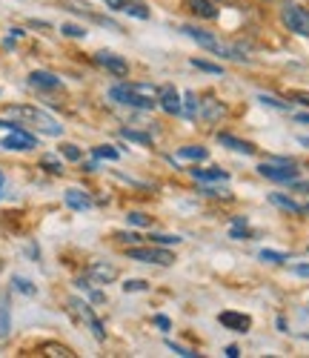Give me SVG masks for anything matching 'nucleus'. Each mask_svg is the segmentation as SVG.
<instances>
[{
	"label": "nucleus",
	"mask_w": 309,
	"mask_h": 358,
	"mask_svg": "<svg viewBox=\"0 0 309 358\" xmlns=\"http://www.w3.org/2000/svg\"><path fill=\"white\" fill-rule=\"evenodd\" d=\"M195 69H201V72H209V75H224V69L218 66V64H209V61H198V57H192L189 61Z\"/></svg>",
	"instance_id": "obj_23"
},
{
	"label": "nucleus",
	"mask_w": 309,
	"mask_h": 358,
	"mask_svg": "<svg viewBox=\"0 0 309 358\" xmlns=\"http://www.w3.org/2000/svg\"><path fill=\"white\" fill-rule=\"evenodd\" d=\"M0 195H3V172H0Z\"/></svg>",
	"instance_id": "obj_45"
},
{
	"label": "nucleus",
	"mask_w": 309,
	"mask_h": 358,
	"mask_svg": "<svg viewBox=\"0 0 309 358\" xmlns=\"http://www.w3.org/2000/svg\"><path fill=\"white\" fill-rule=\"evenodd\" d=\"M127 221H129L132 227H149V218H146V215H141V213H129V215H127Z\"/></svg>",
	"instance_id": "obj_36"
},
{
	"label": "nucleus",
	"mask_w": 309,
	"mask_h": 358,
	"mask_svg": "<svg viewBox=\"0 0 309 358\" xmlns=\"http://www.w3.org/2000/svg\"><path fill=\"white\" fill-rule=\"evenodd\" d=\"M29 83L35 89H60V78L52 72H32L29 75Z\"/></svg>",
	"instance_id": "obj_13"
},
{
	"label": "nucleus",
	"mask_w": 309,
	"mask_h": 358,
	"mask_svg": "<svg viewBox=\"0 0 309 358\" xmlns=\"http://www.w3.org/2000/svg\"><path fill=\"white\" fill-rule=\"evenodd\" d=\"M178 155L187 158V161H206V158H209V152H206L203 146H183Z\"/></svg>",
	"instance_id": "obj_20"
},
{
	"label": "nucleus",
	"mask_w": 309,
	"mask_h": 358,
	"mask_svg": "<svg viewBox=\"0 0 309 358\" xmlns=\"http://www.w3.org/2000/svg\"><path fill=\"white\" fill-rule=\"evenodd\" d=\"M66 206L83 213V210H89V206H92V198L86 192H80V189H66Z\"/></svg>",
	"instance_id": "obj_16"
},
{
	"label": "nucleus",
	"mask_w": 309,
	"mask_h": 358,
	"mask_svg": "<svg viewBox=\"0 0 309 358\" xmlns=\"http://www.w3.org/2000/svg\"><path fill=\"white\" fill-rule=\"evenodd\" d=\"M95 158H106V161H117V149H112V146H95Z\"/></svg>",
	"instance_id": "obj_32"
},
{
	"label": "nucleus",
	"mask_w": 309,
	"mask_h": 358,
	"mask_svg": "<svg viewBox=\"0 0 309 358\" xmlns=\"http://www.w3.org/2000/svg\"><path fill=\"white\" fill-rule=\"evenodd\" d=\"M127 255H129L132 261L161 264V266H169V264L175 261V255H172V252H166V250H161L158 244H154V247H129V250H127Z\"/></svg>",
	"instance_id": "obj_6"
},
{
	"label": "nucleus",
	"mask_w": 309,
	"mask_h": 358,
	"mask_svg": "<svg viewBox=\"0 0 309 358\" xmlns=\"http://www.w3.org/2000/svg\"><path fill=\"white\" fill-rule=\"evenodd\" d=\"M117 241H123V244H135V241H141V238H138L135 232H117Z\"/></svg>",
	"instance_id": "obj_38"
},
{
	"label": "nucleus",
	"mask_w": 309,
	"mask_h": 358,
	"mask_svg": "<svg viewBox=\"0 0 309 358\" xmlns=\"http://www.w3.org/2000/svg\"><path fill=\"white\" fill-rule=\"evenodd\" d=\"M12 284H15V289H20L23 295H35V292H38V287H35L32 281H26V278H20V275H15Z\"/></svg>",
	"instance_id": "obj_25"
},
{
	"label": "nucleus",
	"mask_w": 309,
	"mask_h": 358,
	"mask_svg": "<svg viewBox=\"0 0 309 358\" xmlns=\"http://www.w3.org/2000/svg\"><path fill=\"white\" fill-rule=\"evenodd\" d=\"M189 9H192L198 17H206V20L218 17V9H215L212 0H189Z\"/></svg>",
	"instance_id": "obj_15"
},
{
	"label": "nucleus",
	"mask_w": 309,
	"mask_h": 358,
	"mask_svg": "<svg viewBox=\"0 0 309 358\" xmlns=\"http://www.w3.org/2000/svg\"><path fill=\"white\" fill-rule=\"evenodd\" d=\"M154 324H158V327H161V330H169V327H172L166 315H158V318H154Z\"/></svg>",
	"instance_id": "obj_41"
},
{
	"label": "nucleus",
	"mask_w": 309,
	"mask_h": 358,
	"mask_svg": "<svg viewBox=\"0 0 309 358\" xmlns=\"http://www.w3.org/2000/svg\"><path fill=\"white\" fill-rule=\"evenodd\" d=\"M281 20H284V26L289 29V32H295V35H301V38H309V9H303V6H284L281 9Z\"/></svg>",
	"instance_id": "obj_4"
},
{
	"label": "nucleus",
	"mask_w": 309,
	"mask_h": 358,
	"mask_svg": "<svg viewBox=\"0 0 309 358\" xmlns=\"http://www.w3.org/2000/svg\"><path fill=\"white\" fill-rule=\"evenodd\" d=\"M258 172L264 178H269V181H275V184H292V181H298V169H295L292 161H266V164L258 166Z\"/></svg>",
	"instance_id": "obj_3"
},
{
	"label": "nucleus",
	"mask_w": 309,
	"mask_h": 358,
	"mask_svg": "<svg viewBox=\"0 0 309 358\" xmlns=\"http://www.w3.org/2000/svg\"><path fill=\"white\" fill-rule=\"evenodd\" d=\"M158 103L166 115H180L183 112V103H180V95L175 92V86H164L158 89Z\"/></svg>",
	"instance_id": "obj_11"
},
{
	"label": "nucleus",
	"mask_w": 309,
	"mask_h": 358,
	"mask_svg": "<svg viewBox=\"0 0 309 358\" xmlns=\"http://www.w3.org/2000/svg\"><path fill=\"white\" fill-rule=\"evenodd\" d=\"M78 289H83V292L92 298V301H95V304H103V301H106V295H103L101 289L92 287V281H89V278H78Z\"/></svg>",
	"instance_id": "obj_19"
},
{
	"label": "nucleus",
	"mask_w": 309,
	"mask_h": 358,
	"mask_svg": "<svg viewBox=\"0 0 309 358\" xmlns=\"http://www.w3.org/2000/svg\"><path fill=\"white\" fill-rule=\"evenodd\" d=\"M9 333V301L0 298V336Z\"/></svg>",
	"instance_id": "obj_22"
},
{
	"label": "nucleus",
	"mask_w": 309,
	"mask_h": 358,
	"mask_svg": "<svg viewBox=\"0 0 309 358\" xmlns=\"http://www.w3.org/2000/svg\"><path fill=\"white\" fill-rule=\"evenodd\" d=\"M103 3H106L109 9H115V12H123V6H127V0H103Z\"/></svg>",
	"instance_id": "obj_39"
},
{
	"label": "nucleus",
	"mask_w": 309,
	"mask_h": 358,
	"mask_svg": "<svg viewBox=\"0 0 309 358\" xmlns=\"http://www.w3.org/2000/svg\"><path fill=\"white\" fill-rule=\"evenodd\" d=\"M86 278L95 281V284H112V281L117 278V266H112V264H106V261H95V264H89Z\"/></svg>",
	"instance_id": "obj_7"
},
{
	"label": "nucleus",
	"mask_w": 309,
	"mask_h": 358,
	"mask_svg": "<svg viewBox=\"0 0 309 358\" xmlns=\"http://www.w3.org/2000/svg\"><path fill=\"white\" fill-rule=\"evenodd\" d=\"M295 121H298V124H306V127H309V115H295Z\"/></svg>",
	"instance_id": "obj_43"
},
{
	"label": "nucleus",
	"mask_w": 309,
	"mask_h": 358,
	"mask_svg": "<svg viewBox=\"0 0 309 358\" xmlns=\"http://www.w3.org/2000/svg\"><path fill=\"white\" fill-rule=\"evenodd\" d=\"M0 146H3V149H12V152H26V149H35L38 141H35V135H29L26 129H17V132H12L9 138L0 141Z\"/></svg>",
	"instance_id": "obj_8"
},
{
	"label": "nucleus",
	"mask_w": 309,
	"mask_h": 358,
	"mask_svg": "<svg viewBox=\"0 0 309 358\" xmlns=\"http://www.w3.org/2000/svg\"><path fill=\"white\" fill-rule=\"evenodd\" d=\"M258 101H261L264 106H272V109H281V112H287V109H289V103H287V101H278V98H272V95H258Z\"/></svg>",
	"instance_id": "obj_27"
},
{
	"label": "nucleus",
	"mask_w": 309,
	"mask_h": 358,
	"mask_svg": "<svg viewBox=\"0 0 309 358\" xmlns=\"http://www.w3.org/2000/svg\"><path fill=\"white\" fill-rule=\"evenodd\" d=\"M41 166H43L46 172H52V175H60V172H64V164H60L57 158H52V155H46V158L41 161Z\"/></svg>",
	"instance_id": "obj_29"
},
{
	"label": "nucleus",
	"mask_w": 309,
	"mask_h": 358,
	"mask_svg": "<svg viewBox=\"0 0 309 358\" xmlns=\"http://www.w3.org/2000/svg\"><path fill=\"white\" fill-rule=\"evenodd\" d=\"M120 135H123V138H129V141H135V143H143V146H149V143H152V138H149L146 132H135V129H123Z\"/></svg>",
	"instance_id": "obj_28"
},
{
	"label": "nucleus",
	"mask_w": 309,
	"mask_h": 358,
	"mask_svg": "<svg viewBox=\"0 0 309 358\" xmlns=\"http://www.w3.org/2000/svg\"><path fill=\"white\" fill-rule=\"evenodd\" d=\"M149 284L146 281H141V278H132V281H127L123 284V292H143Z\"/></svg>",
	"instance_id": "obj_35"
},
{
	"label": "nucleus",
	"mask_w": 309,
	"mask_h": 358,
	"mask_svg": "<svg viewBox=\"0 0 309 358\" xmlns=\"http://www.w3.org/2000/svg\"><path fill=\"white\" fill-rule=\"evenodd\" d=\"M261 261H269V264H284L289 261L284 252H275V250H261Z\"/></svg>",
	"instance_id": "obj_30"
},
{
	"label": "nucleus",
	"mask_w": 309,
	"mask_h": 358,
	"mask_svg": "<svg viewBox=\"0 0 309 358\" xmlns=\"http://www.w3.org/2000/svg\"><path fill=\"white\" fill-rule=\"evenodd\" d=\"M6 115L15 117V121H20V124H29V127L41 129L43 135H55V138H57L60 132H64V127H60L49 112H43V109H38V106H9Z\"/></svg>",
	"instance_id": "obj_1"
},
{
	"label": "nucleus",
	"mask_w": 309,
	"mask_h": 358,
	"mask_svg": "<svg viewBox=\"0 0 309 358\" xmlns=\"http://www.w3.org/2000/svg\"><path fill=\"white\" fill-rule=\"evenodd\" d=\"M218 143H224V146H229L232 152H240V155H252L255 152V146L252 143H246V141H238V138H232V135H218Z\"/></svg>",
	"instance_id": "obj_14"
},
{
	"label": "nucleus",
	"mask_w": 309,
	"mask_h": 358,
	"mask_svg": "<svg viewBox=\"0 0 309 358\" xmlns=\"http://www.w3.org/2000/svg\"><path fill=\"white\" fill-rule=\"evenodd\" d=\"M227 355H229V358H238V355H240V350H238L235 344H229V347H227Z\"/></svg>",
	"instance_id": "obj_42"
},
{
	"label": "nucleus",
	"mask_w": 309,
	"mask_h": 358,
	"mask_svg": "<svg viewBox=\"0 0 309 358\" xmlns=\"http://www.w3.org/2000/svg\"><path fill=\"white\" fill-rule=\"evenodd\" d=\"M192 175L198 178V181H229V175L224 169H192Z\"/></svg>",
	"instance_id": "obj_18"
},
{
	"label": "nucleus",
	"mask_w": 309,
	"mask_h": 358,
	"mask_svg": "<svg viewBox=\"0 0 309 358\" xmlns=\"http://www.w3.org/2000/svg\"><path fill=\"white\" fill-rule=\"evenodd\" d=\"M187 103H183V115L187 117H195L198 115V106H201V101L195 98V92H187V98H183Z\"/></svg>",
	"instance_id": "obj_24"
},
{
	"label": "nucleus",
	"mask_w": 309,
	"mask_h": 358,
	"mask_svg": "<svg viewBox=\"0 0 309 358\" xmlns=\"http://www.w3.org/2000/svg\"><path fill=\"white\" fill-rule=\"evenodd\" d=\"M46 350H49V355H66V358L72 355V352H69L66 347H46Z\"/></svg>",
	"instance_id": "obj_40"
},
{
	"label": "nucleus",
	"mask_w": 309,
	"mask_h": 358,
	"mask_svg": "<svg viewBox=\"0 0 309 358\" xmlns=\"http://www.w3.org/2000/svg\"><path fill=\"white\" fill-rule=\"evenodd\" d=\"M20 38H23V29H9V38L3 41V46L9 49V46H12L15 41H20Z\"/></svg>",
	"instance_id": "obj_37"
},
{
	"label": "nucleus",
	"mask_w": 309,
	"mask_h": 358,
	"mask_svg": "<svg viewBox=\"0 0 309 358\" xmlns=\"http://www.w3.org/2000/svg\"><path fill=\"white\" fill-rule=\"evenodd\" d=\"M149 241L158 247H166V244H180V238L178 235H149Z\"/></svg>",
	"instance_id": "obj_31"
},
{
	"label": "nucleus",
	"mask_w": 309,
	"mask_h": 358,
	"mask_svg": "<svg viewBox=\"0 0 309 358\" xmlns=\"http://www.w3.org/2000/svg\"><path fill=\"white\" fill-rule=\"evenodd\" d=\"M60 152H64V158H69V161H80V149L75 143H64L60 146Z\"/></svg>",
	"instance_id": "obj_33"
},
{
	"label": "nucleus",
	"mask_w": 309,
	"mask_h": 358,
	"mask_svg": "<svg viewBox=\"0 0 309 358\" xmlns=\"http://www.w3.org/2000/svg\"><path fill=\"white\" fill-rule=\"evenodd\" d=\"M69 313L78 318V321H83V324H89V330H92V336H95L98 341H103L106 338V330H103V324L98 321V315L92 313V307L86 304V301H78V298H72L69 301Z\"/></svg>",
	"instance_id": "obj_5"
},
{
	"label": "nucleus",
	"mask_w": 309,
	"mask_h": 358,
	"mask_svg": "<svg viewBox=\"0 0 309 358\" xmlns=\"http://www.w3.org/2000/svg\"><path fill=\"white\" fill-rule=\"evenodd\" d=\"M109 98H112L115 103H120V106H132V109H152L154 103H158V101L141 95L132 83H117V86H112V89H109Z\"/></svg>",
	"instance_id": "obj_2"
},
{
	"label": "nucleus",
	"mask_w": 309,
	"mask_h": 358,
	"mask_svg": "<svg viewBox=\"0 0 309 358\" xmlns=\"http://www.w3.org/2000/svg\"><path fill=\"white\" fill-rule=\"evenodd\" d=\"M166 347H169L172 352H178V355H183V358H195V355H198L195 350H189V347H180V344H175V341H166Z\"/></svg>",
	"instance_id": "obj_34"
},
{
	"label": "nucleus",
	"mask_w": 309,
	"mask_h": 358,
	"mask_svg": "<svg viewBox=\"0 0 309 358\" xmlns=\"http://www.w3.org/2000/svg\"><path fill=\"white\" fill-rule=\"evenodd\" d=\"M123 12L138 17V20H149V9L143 3H138V0H127V6H123Z\"/></svg>",
	"instance_id": "obj_21"
},
{
	"label": "nucleus",
	"mask_w": 309,
	"mask_h": 358,
	"mask_svg": "<svg viewBox=\"0 0 309 358\" xmlns=\"http://www.w3.org/2000/svg\"><path fill=\"white\" fill-rule=\"evenodd\" d=\"M269 201H272L275 206H281V210H287V213H303V206H301L298 201H292V198H287V195H281V192H272Z\"/></svg>",
	"instance_id": "obj_17"
},
{
	"label": "nucleus",
	"mask_w": 309,
	"mask_h": 358,
	"mask_svg": "<svg viewBox=\"0 0 309 358\" xmlns=\"http://www.w3.org/2000/svg\"><path fill=\"white\" fill-rule=\"evenodd\" d=\"M218 321H221V327H227V330H235V333H250V327H252V318H250V315L232 313V310L221 313Z\"/></svg>",
	"instance_id": "obj_10"
},
{
	"label": "nucleus",
	"mask_w": 309,
	"mask_h": 358,
	"mask_svg": "<svg viewBox=\"0 0 309 358\" xmlns=\"http://www.w3.org/2000/svg\"><path fill=\"white\" fill-rule=\"evenodd\" d=\"M95 64H101L103 69H109V72L117 75V78H123V75L129 72V64L123 61L120 55H115V52H98V55H95Z\"/></svg>",
	"instance_id": "obj_9"
},
{
	"label": "nucleus",
	"mask_w": 309,
	"mask_h": 358,
	"mask_svg": "<svg viewBox=\"0 0 309 358\" xmlns=\"http://www.w3.org/2000/svg\"><path fill=\"white\" fill-rule=\"evenodd\" d=\"M60 32H64L66 38H86V29L75 26V23H64V26H60Z\"/></svg>",
	"instance_id": "obj_26"
},
{
	"label": "nucleus",
	"mask_w": 309,
	"mask_h": 358,
	"mask_svg": "<svg viewBox=\"0 0 309 358\" xmlns=\"http://www.w3.org/2000/svg\"><path fill=\"white\" fill-rule=\"evenodd\" d=\"M295 273H298V275H306V278H309V266H295Z\"/></svg>",
	"instance_id": "obj_44"
},
{
	"label": "nucleus",
	"mask_w": 309,
	"mask_h": 358,
	"mask_svg": "<svg viewBox=\"0 0 309 358\" xmlns=\"http://www.w3.org/2000/svg\"><path fill=\"white\" fill-rule=\"evenodd\" d=\"M224 112H227V109L221 106V101H215V98H206V101H201V106H198V115L203 117V121H218Z\"/></svg>",
	"instance_id": "obj_12"
}]
</instances>
